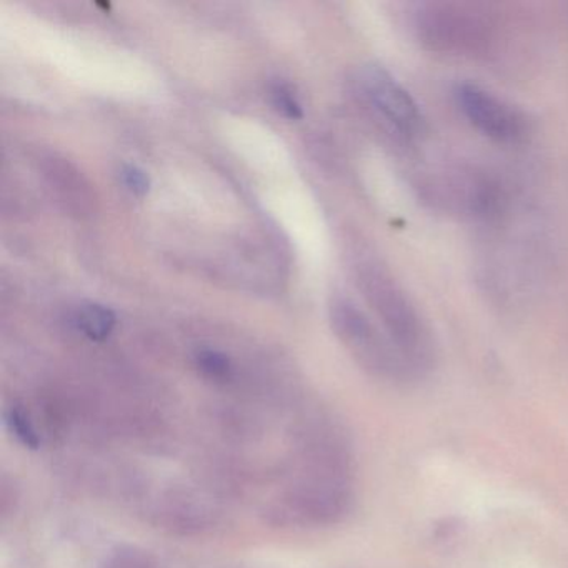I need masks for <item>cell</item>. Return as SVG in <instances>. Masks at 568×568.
I'll use <instances>...</instances> for the list:
<instances>
[{
	"label": "cell",
	"mask_w": 568,
	"mask_h": 568,
	"mask_svg": "<svg viewBox=\"0 0 568 568\" xmlns=\"http://www.w3.org/2000/svg\"><path fill=\"white\" fill-rule=\"evenodd\" d=\"M272 101H274L277 111L282 112L285 118L301 119L304 115L294 92L285 84L274 85V89H272Z\"/></svg>",
	"instance_id": "11"
},
{
	"label": "cell",
	"mask_w": 568,
	"mask_h": 568,
	"mask_svg": "<svg viewBox=\"0 0 568 568\" xmlns=\"http://www.w3.org/2000/svg\"><path fill=\"white\" fill-rule=\"evenodd\" d=\"M415 36L425 48L450 55H484L494 39V21L481 6L427 2L415 6Z\"/></svg>",
	"instance_id": "2"
},
{
	"label": "cell",
	"mask_w": 568,
	"mask_h": 568,
	"mask_svg": "<svg viewBox=\"0 0 568 568\" xmlns=\"http://www.w3.org/2000/svg\"><path fill=\"white\" fill-rule=\"evenodd\" d=\"M358 282L384 324L385 334L414 368L417 377L430 371L435 361L430 328L390 272L377 261H367L358 267Z\"/></svg>",
	"instance_id": "1"
},
{
	"label": "cell",
	"mask_w": 568,
	"mask_h": 568,
	"mask_svg": "<svg viewBox=\"0 0 568 568\" xmlns=\"http://www.w3.org/2000/svg\"><path fill=\"white\" fill-rule=\"evenodd\" d=\"M79 331L94 342H102L112 334L115 327V315L111 308L94 302L82 304L75 314Z\"/></svg>",
	"instance_id": "7"
},
{
	"label": "cell",
	"mask_w": 568,
	"mask_h": 568,
	"mask_svg": "<svg viewBox=\"0 0 568 568\" xmlns=\"http://www.w3.org/2000/svg\"><path fill=\"white\" fill-rule=\"evenodd\" d=\"M455 101L465 119L485 138L500 144H518L527 138L524 112L487 89L464 82L455 89Z\"/></svg>",
	"instance_id": "5"
},
{
	"label": "cell",
	"mask_w": 568,
	"mask_h": 568,
	"mask_svg": "<svg viewBox=\"0 0 568 568\" xmlns=\"http://www.w3.org/2000/svg\"><path fill=\"white\" fill-rule=\"evenodd\" d=\"M121 178L125 187H128L132 194L139 195V197L148 194L149 189H151V179H149V175L145 174L144 171L135 168V165H125V168L122 169Z\"/></svg>",
	"instance_id": "12"
},
{
	"label": "cell",
	"mask_w": 568,
	"mask_h": 568,
	"mask_svg": "<svg viewBox=\"0 0 568 568\" xmlns=\"http://www.w3.org/2000/svg\"><path fill=\"white\" fill-rule=\"evenodd\" d=\"M4 424L9 434L22 447L29 448V450H38L41 447V435H39L31 415L21 405H11L6 408Z\"/></svg>",
	"instance_id": "8"
},
{
	"label": "cell",
	"mask_w": 568,
	"mask_h": 568,
	"mask_svg": "<svg viewBox=\"0 0 568 568\" xmlns=\"http://www.w3.org/2000/svg\"><path fill=\"white\" fill-rule=\"evenodd\" d=\"M42 172H44L42 175L48 181L49 189L64 205L65 211L79 215V217L91 212L92 202H94L91 187L71 162L58 158V155H51V158L42 159Z\"/></svg>",
	"instance_id": "6"
},
{
	"label": "cell",
	"mask_w": 568,
	"mask_h": 568,
	"mask_svg": "<svg viewBox=\"0 0 568 568\" xmlns=\"http://www.w3.org/2000/svg\"><path fill=\"white\" fill-rule=\"evenodd\" d=\"M101 568H155L151 558L134 548H119L118 551L105 558Z\"/></svg>",
	"instance_id": "10"
},
{
	"label": "cell",
	"mask_w": 568,
	"mask_h": 568,
	"mask_svg": "<svg viewBox=\"0 0 568 568\" xmlns=\"http://www.w3.org/2000/svg\"><path fill=\"white\" fill-rule=\"evenodd\" d=\"M332 324L345 347L371 374L388 381L418 378L390 337L381 334L352 302L338 298L332 304Z\"/></svg>",
	"instance_id": "3"
},
{
	"label": "cell",
	"mask_w": 568,
	"mask_h": 568,
	"mask_svg": "<svg viewBox=\"0 0 568 568\" xmlns=\"http://www.w3.org/2000/svg\"><path fill=\"white\" fill-rule=\"evenodd\" d=\"M362 101L382 124L404 141L417 139L424 131V118L412 95L378 65H365L357 75Z\"/></svg>",
	"instance_id": "4"
},
{
	"label": "cell",
	"mask_w": 568,
	"mask_h": 568,
	"mask_svg": "<svg viewBox=\"0 0 568 568\" xmlns=\"http://www.w3.org/2000/svg\"><path fill=\"white\" fill-rule=\"evenodd\" d=\"M195 367H197L202 377L214 382V384H225V382L231 381L232 374H234V365H232L231 358L222 352L212 351V348L197 352Z\"/></svg>",
	"instance_id": "9"
}]
</instances>
